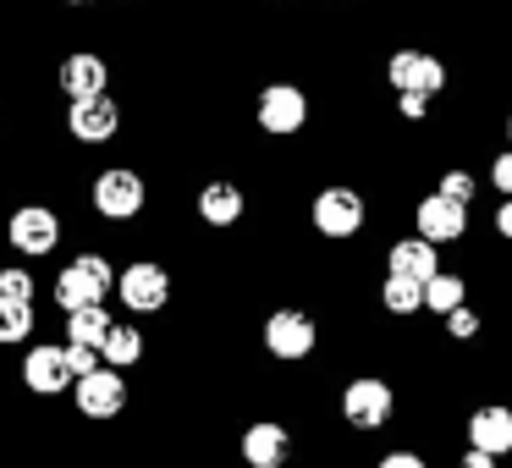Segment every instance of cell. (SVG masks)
Segmentation results:
<instances>
[{
    "mask_svg": "<svg viewBox=\"0 0 512 468\" xmlns=\"http://www.w3.org/2000/svg\"><path fill=\"white\" fill-rule=\"evenodd\" d=\"M116 287V270H111V259H100V254H78L67 270L56 276V303L67 314H78V309H94V303H105V292Z\"/></svg>",
    "mask_w": 512,
    "mask_h": 468,
    "instance_id": "cell-1",
    "label": "cell"
},
{
    "mask_svg": "<svg viewBox=\"0 0 512 468\" xmlns=\"http://www.w3.org/2000/svg\"><path fill=\"white\" fill-rule=\"evenodd\" d=\"M391 408H397V397H391L386 380H375V375L347 380V391H342V419L353 424V430H386Z\"/></svg>",
    "mask_w": 512,
    "mask_h": 468,
    "instance_id": "cell-2",
    "label": "cell"
},
{
    "mask_svg": "<svg viewBox=\"0 0 512 468\" xmlns=\"http://www.w3.org/2000/svg\"><path fill=\"white\" fill-rule=\"evenodd\" d=\"M94 210H100L105 221H133V215L144 210V177L127 171V166L100 171V177H94Z\"/></svg>",
    "mask_w": 512,
    "mask_h": 468,
    "instance_id": "cell-3",
    "label": "cell"
},
{
    "mask_svg": "<svg viewBox=\"0 0 512 468\" xmlns=\"http://www.w3.org/2000/svg\"><path fill=\"white\" fill-rule=\"evenodd\" d=\"M6 237H12L17 254L45 259L50 248L61 243V221H56V210H50V204H23V210L12 215V226H6Z\"/></svg>",
    "mask_w": 512,
    "mask_h": 468,
    "instance_id": "cell-4",
    "label": "cell"
},
{
    "mask_svg": "<svg viewBox=\"0 0 512 468\" xmlns=\"http://www.w3.org/2000/svg\"><path fill=\"white\" fill-rule=\"evenodd\" d=\"M386 78L397 94H441L446 89V67L430 50H397V56L386 61Z\"/></svg>",
    "mask_w": 512,
    "mask_h": 468,
    "instance_id": "cell-5",
    "label": "cell"
},
{
    "mask_svg": "<svg viewBox=\"0 0 512 468\" xmlns=\"http://www.w3.org/2000/svg\"><path fill=\"white\" fill-rule=\"evenodd\" d=\"M116 292H122V303L133 314H155V309H166V298H171V276L160 265H149V259H138V265H127L122 276H116Z\"/></svg>",
    "mask_w": 512,
    "mask_h": 468,
    "instance_id": "cell-6",
    "label": "cell"
},
{
    "mask_svg": "<svg viewBox=\"0 0 512 468\" xmlns=\"http://www.w3.org/2000/svg\"><path fill=\"white\" fill-rule=\"evenodd\" d=\"M23 380H28V391H39V397H56V391L78 386V375H72V364H67V347H56V342L28 347Z\"/></svg>",
    "mask_w": 512,
    "mask_h": 468,
    "instance_id": "cell-7",
    "label": "cell"
},
{
    "mask_svg": "<svg viewBox=\"0 0 512 468\" xmlns=\"http://www.w3.org/2000/svg\"><path fill=\"white\" fill-rule=\"evenodd\" d=\"M78 413L83 419H116V413L127 408V380H122V369H94L89 380H78Z\"/></svg>",
    "mask_w": 512,
    "mask_h": 468,
    "instance_id": "cell-8",
    "label": "cell"
},
{
    "mask_svg": "<svg viewBox=\"0 0 512 468\" xmlns=\"http://www.w3.org/2000/svg\"><path fill=\"white\" fill-rule=\"evenodd\" d=\"M309 122V100H303L298 83H270L265 94H259V127L265 133H298V127Z\"/></svg>",
    "mask_w": 512,
    "mask_h": 468,
    "instance_id": "cell-9",
    "label": "cell"
},
{
    "mask_svg": "<svg viewBox=\"0 0 512 468\" xmlns=\"http://www.w3.org/2000/svg\"><path fill=\"white\" fill-rule=\"evenodd\" d=\"M413 226H419V237L424 243H457V237L468 232V204H452V199H441V193H430V199L413 210Z\"/></svg>",
    "mask_w": 512,
    "mask_h": 468,
    "instance_id": "cell-10",
    "label": "cell"
},
{
    "mask_svg": "<svg viewBox=\"0 0 512 468\" xmlns=\"http://www.w3.org/2000/svg\"><path fill=\"white\" fill-rule=\"evenodd\" d=\"M116 127H122V111H116L111 94H100V100H72L67 133L78 144H105V138H116Z\"/></svg>",
    "mask_w": 512,
    "mask_h": 468,
    "instance_id": "cell-11",
    "label": "cell"
},
{
    "mask_svg": "<svg viewBox=\"0 0 512 468\" xmlns=\"http://www.w3.org/2000/svg\"><path fill=\"white\" fill-rule=\"evenodd\" d=\"M314 226H320L325 237H353L358 226H364V199H358L353 188H325L320 199H314Z\"/></svg>",
    "mask_w": 512,
    "mask_h": 468,
    "instance_id": "cell-12",
    "label": "cell"
},
{
    "mask_svg": "<svg viewBox=\"0 0 512 468\" xmlns=\"http://www.w3.org/2000/svg\"><path fill=\"white\" fill-rule=\"evenodd\" d=\"M265 347L276 358H309L314 353V320L298 309H281L265 320Z\"/></svg>",
    "mask_w": 512,
    "mask_h": 468,
    "instance_id": "cell-13",
    "label": "cell"
},
{
    "mask_svg": "<svg viewBox=\"0 0 512 468\" xmlns=\"http://www.w3.org/2000/svg\"><path fill=\"white\" fill-rule=\"evenodd\" d=\"M105 83H111V67H105V56H94V50H72V56L61 61V94H67V100H100Z\"/></svg>",
    "mask_w": 512,
    "mask_h": 468,
    "instance_id": "cell-14",
    "label": "cell"
},
{
    "mask_svg": "<svg viewBox=\"0 0 512 468\" xmlns=\"http://www.w3.org/2000/svg\"><path fill=\"white\" fill-rule=\"evenodd\" d=\"M468 446H474V452H490V457H507L512 452V408H501V402L474 408V419H468Z\"/></svg>",
    "mask_w": 512,
    "mask_h": 468,
    "instance_id": "cell-15",
    "label": "cell"
},
{
    "mask_svg": "<svg viewBox=\"0 0 512 468\" xmlns=\"http://www.w3.org/2000/svg\"><path fill=\"white\" fill-rule=\"evenodd\" d=\"M391 276H408V281H435L441 276V248L424 243V237H402V243H391L386 254Z\"/></svg>",
    "mask_w": 512,
    "mask_h": 468,
    "instance_id": "cell-16",
    "label": "cell"
},
{
    "mask_svg": "<svg viewBox=\"0 0 512 468\" xmlns=\"http://www.w3.org/2000/svg\"><path fill=\"white\" fill-rule=\"evenodd\" d=\"M287 452H292V441H287L281 424H248V435H243L248 468H281V463H287Z\"/></svg>",
    "mask_w": 512,
    "mask_h": 468,
    "instance_id": "cell-17",
    "label": "cell"
},
{
    "mask_svg": "<svg viewBox=\"0 0 512 468\" xmlns=\"http://www.w3.org/2000/svg\"><path fill=\"white\" fill-rule=\"evenodd\" d=\"M199 215L210 226H237V215H243V188H237V182H210V188L199 193Z\"/></svg>",
    "mask_w": 512,
    "mask_h": 468,
    "instance_id": "cell-18",
    "label": "cell"
},
{
    "mask_svg": "<svg viewBox=\"0 0 512 468\" xmlns=\"http://www.w3.org/2000/svg\"><path fill=\"white\" fill-rule=\"evenodd\" d=\"M111 331H116V320L105 314V303L67 314V336H72V342H83V347H100V353H105V336H111Z\"/></svg>",
    "mask_w": 512,
    "mask_h": 468,
    "instance_id": "cell-19",
    "label": "cell"
},
{
    "mask_svg": "<svg viewBox=\"0 0 512 468\" xmlns=\"http://www.w3.org/2000/svg\"><path fill=\"white\" fill-rule=\"evenodd\" d=\"M34 325H39V314L28 298H0V342H28Z\"/></svg>",
    "mask_w": 512,
    "mask_h": 468,
    "instance_id": "cell-20",
    "label": "cell"
},
{
    "mask_svg": "<svg viewBox=\"0 0 512 468\" xmlns=\"http://www.w3.org/2000/svg\"><path fill=\"white\" fill-rule=\"evenodd\" d=\"M138 358H144V336H138V325H116V331L105 336V364H111V369H133Z\"/></svg>",
    "mask_w": 512,
    "mask_h": 468,
    "instance_id": "cell-21",
    "label": "cell"
},
{
    "mask_svg": "<svg viewBox=\"0 0 512 468\" xmlns=\"http://www.w3.org/2000/svg\"><path fill=\"white\" fill-rule=\"evenodd\" d=\"M463 298H468V287H463V276H435V281H424V309H435V314H457L463 309Z\"/></svg>",
    "mask_w": 512,
    "mask_h": 468,
    "instance_id": "cell-22",
    "label": "cell"
},
{
    "mask_svg": "<svg viewBox=\"0 0 512 468\" xmlns=\"http://www.w3.org/2000/svg\"><path fill=\"white\" fill-rule=\"evenodd\" d=\"M380 303H386L391 314H419V309H424V281L386 276V287H380Z\"/></svg>",
    "mask_w": 512,
    "mask_h": 468,
    "instance_id": "cell-23",
    "label": "cell"
},
{
    "mask_svg": "<svg viewBox=\"0 0 512 468\" xmlns=\"http://www.w3.org/2000/svg\"><path fill=\"white\" fill-rule=\"evenodd\" d=\"M435 193H441V199H452V204H474L479 182H474V171L457 166V171H446V177H441V188H435Z\"/></svg>",
    "mask_w": 512,
    "mask_h": 468,
    "instance_id": "cell-24",
    "label": "cell"
},
{
    "mask_svg": "<svg viewBox=\"0 0 512 468\" xmlns=\"http://www.w3.org/2000/svg\"><path fill=\"white\" fill-rule=\"evenodd\" d=\"M67 364H72V375H78V380H89L94 369H105V353H100V347H83V342H67Z\"/></svg>",
    "mask_w": 512,
    "mask_h": 468,
    "instance_id": "cell-25",
    "label": "cell"
},
{
    "mask_svg": "<svg viewBox=\"0 0 512 468\" xmlns=\"http://www.w3.org/2000/svg\"><path fill=\"white\" fill-rule=\"evenodd\" d=\"M0 298H28V303H34V276L17 270V265H6V270H0Z\"/></svg>",
    "mask_w": 512,
    "mask_h": 468,
    "instance_id": "cell-26",
    "label": "cell"
},
{
    "mask_svg": "<svg viewBox=\"0 0 512 468\" xmlns=\"http://www.w3.org/2000/svg\"><path fill=\"white\" fill-rule=\"evenodd\" d=\"M446 336H457V342H468V336H479V314L468 309H457V314H446Z\"/></svg>",
    "mask_w": 512,
    "mask_h": 468,
    "instance_id": "cell-27",
    "label": "cell"
},
{
    "mask_svg": "<svg viewBox=\"0 0 512 468\" xmlns=\"http://www.w3.org/2000/svg\"><path fill=\"white\" fill-rule=\"evenodd\" d=\"M490 182H496V188L512 199V149H507V155H496V160H490Z\"/></svg>",
    "mask_w": 512,
    "mask_h": 468,
    "instance_id": "cell-28",
    "label": "cell"
},
{
    "mask_svg": "<svg viewBox=\"0 0 512 468\" xmlns=\"http://www.w3.org/2000/svg\"><path fill=\"white\" fill-rule=\"evenodd\" d=\"M380 468H424V457L419 452H391V457H380Z\"/></svg>",
    "mask_w": 512,
    "mask_h": 468,
    "instance_id": "cell-29",
    "label": "cell"
},
{
    "mask_svg": "<svg viewBox=\"0 0 512 468\" xmlns=\"http://www.w3.org/2000/svg\"><path fill=\"white\" fill-rule=\"evenodd\" d=\"M501 463V457H490V452H474V446H468V452H463V463H457V468H496Z\"/></svg>",
    "mask_w": 512,
    "mask_h": 468,
    "instance_id": "cell-30",
    "label": "cell"
},
{
    "mask_svg": "<svg viewBox=\"0 0 512 468\" xmlns=\"http://www.w3.org/2000/svg\"><path fill=\"white\" fill-rule=\"evenodd\" d=\"M424 100H430V94H402V116H408V122H419V116H424Z\"/></svg>",
    "mask_w": 512,
    "mask_h": 468,
    "instance_id": "cell-31",
    "label": "cell"
},
{
    "mask_svg": "<svg viewBox=\"0 0 512 468\" xmlns=\"http://www.w3.org/2000/svg\"><path fill=\"white\" fill-rule=\"evenodd\" d=\"M496 232H501V237H512V199H501V204H496Z\"/></svg>",
    "mask_w": 512,
    "mask_h": 468,
    "instance_id": "cell-32",
    "label": "cell"
},
{
    "mask_svg": "<svg viewBox=\"0 0 512 468\" xmlns=\"http://www.w3.org/2000/svg\"><path fill=\"white\" fill-rule=\"evenodd\" d=\"M67 6H89V0H67Z\"/></svg>",
    "mask_w": 512,
    "mask_h": 468,
    "instance_id": "cell-33",
    "label": "cell"
},
{
    "mask_svg": "<svg viewBox=\"0 0 512 468\" xmlns=\"http://www.w3.org/2000/svg\"><path fill=\"white\" fill-rule=\"evenodd\" d=\"M507 138H512V116H507Z\"/></svg>",
    "mask_w": 512,
    "mask_h": 468,
    "instance_id": "cell-34",
    "label": "cell"
}]
</instances>
